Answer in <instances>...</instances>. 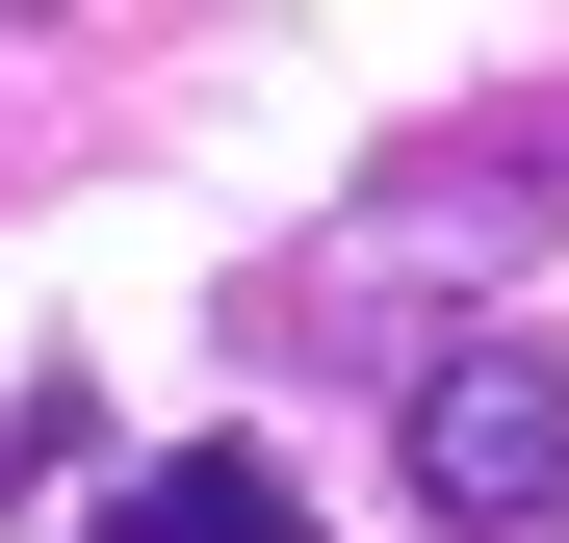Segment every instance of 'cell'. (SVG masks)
<instances>
[{"label":"cell","instance_id":"6da1fadb","mask_svg":"<svg viewBox=\"0 0 569 543\" xmlns=\"http://www.w3.org/2000/svg\"><path fill=\"white\" fill-rule=\"evenodd\" d=\"M389 466H415V517H440V543H569V336H518V311L415 336Z\"/></svg>","mask_w":569,"mask_h":543},{"label":"cell","instance_id":"7a4b0ae2","mask_svg":"<svg viewBox=\"0 0 569 543\" xmlns=\"http://www.w3.org/2000/svg\"><path fill=\"white\" fill-rule=\"evenodd\" d=\"M104 543H311V492H284L259 440H181V466H130V492H104Z\"/></svg>","mask_w":569,"mask_h":543}]
</instances>
